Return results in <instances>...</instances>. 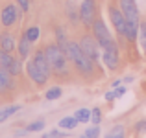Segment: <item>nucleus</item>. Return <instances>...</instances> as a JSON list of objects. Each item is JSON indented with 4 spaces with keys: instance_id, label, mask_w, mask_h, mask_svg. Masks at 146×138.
<instances>
[{
    "instance_id": "1",
    "label": "nucleus",
    "mask_w": 146,
    "mask_h": 138,
    "mask_svg": "<svg viewBox=\"0 0 146 138\" xmlns=\"http://www.w3.org/2000/svg\"><path fill=\"white\" fill-rule=\"evenodd\" d=\"M63 52H65V55H67V59L80 70V74H83V76H91V74H93V70H94V61L89 59V57L83 53V50L80 48V43L68 41Z\"/></svg>"
},
{
    "instance_id": "2",
    "label": "nucleus",
    "mask_w": 146,
    "mask_h": 138,
    "mask_svg": "<svg viewBox=\"0 0 146 138\" xmlns=\"http://www.w3.org/2000/svg\"><path fill=\"white\" fill-rule=\"evenodd\" d=\"M120 9L126 17V24H128V30H126V41L129 43H135V39L139 37V7H137L135 0H120Z\"/></svg>"
},
{
    "instance_id": "3",
    "label": "nucleus",
    "mask_w": 146,
    "mask_h": 138,
    "mask_svg": "<svg viewBox=\"0 0 146 138\" xmlns=\"http://www.w3.org/2000/svg\"><path fill=\"white\" fill-rule=\"evenodd\" d=\"M44 53H46V59L52 66V70L56 74H67V55H65L63 48H61L57 43H52V44H46L44 48Z\"/></svg>"
},
{
    "instance_id": "4",
    "label": "nucleus",
    "mask_w": 146,
    "mask_h": 138,
    "mask_svg": "<svg viewBox=\"0 0 146 138\" xmlns=\"http://www.w3.org/2000/svg\"><path fill=\"white\" fill-rule=\"evenodd\" d=\"M93 35H94V39L98 41L100 48H107V46L117 44V43H115V39H113V35H111V32L107 30L106 22H104L102 18H96V20H94V24H93Z\"/></svg>"
},
{
    "instance_id": "5",
    "label": "nucleus",
    "mask_w": 146,
    "mask_h": 138,
    "mask_svg": "<svg viewBox=\"0 0 146 138\" xmlns=\"http://www.w3.org/2000/svg\"><path fill=\"white\" fill-rule=\"evenodd\" d=\"M80 20L85 28H93L96 20V2L94 0H83L80 6Z\"/></svg>"
},
{
    "instance_id": "6",
    "label": "nucleus",
    "mask_w": 146,
    "mask_h": 138,
    "mask_svg": "<svg viewBox=\"0 0 146 138\" xmlns=\"http://www.w3.org/2000/svg\"><path fill=\"white\" fill-rule=\"evenodd\" d=\"M109 18H111V22H113L115 32L118 33V37L126 39V30H128V24H126V17H124V13H122L120 7L111 6L109 7Z\"/></svg>"
},
{
    "instance_id": "7",
    "label": "nucleus",
    "mask_w": 146,
    "mask_h": 138,
    "mask_svg": "<svg viewBox=\"0 0 146 138\" xmlns=\"http://www.w3.org/2000/svg\"><path fill=\"white\" fill-rule=\"evenodd\" d=\"M80 48L83 50V53H85L89 59H93V61H98V57H100V44H98V41L94 39V35L91 37V35H85V37H82V41H80Z\"/></svg>"
},
{
    "instance_id": "8",
    "label": "nucleus",
    "mask_w": 146,
    "mask_h": 138,
    "mask_svg": "<svg viewBox=\"0 0 146 138\" xmlns=\"http://www.w3.org/2000/svg\"><path fill=\"white\" fill-rule=\"evenodd\" d=\"M102 61L109 70H117L118 68V63H120V55H118V46L113 44V46H107L104 48L102 52Z\"/></svg>"
},
{
    "instance_id": "9",
    "label": "nucleus",
    "mask_w": 146,
    "mask_h": 138,
    "mask_svg": "<svg viewBox=\"0 0 146 138\" xmlns=\"http://www.w3.org/2000/svg\"><path fill=\"white\" fill-rule=\"evenodd\" d=\"M26 74H28V78L32 79L35 85H46V81L50 79L44 72H41L39 68L33 64V61H28V64H26Z\"/></svg>"
},
{
    "instance_id": "10",
    "label": "nucleus",
    "mask_w": 146,
    "mask_h": 138,
    "mask_svg": "<svg viewBox=\"0 0 146 138\" xmlns=\"http://www.w3.org/2000/svg\"><path fill=\"white\" fill-rule=\"evenodd\" d=\"M17 18H19V11H17V6H13V4H7L0 13V20H2V24L6 28L13 26L17 22Z\"/></svg>"
},
{
    "instance_id": "11",
    "label": "nucleus",
    "mask_w": 146,
    "mask_h": 138,
    "mask_svg": "<svg viewBox=\"0 0 146 138\" xmlns=\"http://www.w3.org/2000/svg\"><path fill=\"white\" fill-rule=\"evenodd\" d=\"M32 61H33V64H35V66L39 68L41 72H44V74L50 78V74H52V66H50V63H48V59H46V53H44V50H37Z\"/></svg>"
},
{
    "instance_id": "12",
    "label": "nucleus",
    "mask_w": 146,
    "mask_h": 138,
    "mask_svg": "<svg viewBox=\"0 0 146 138\" xmlns=\"http://www.w3.org/2000/svg\"><path fill=\"white\" fill-rule=\"evenodd\" d=\"M17 48H19V57H21V59H28V55H30V48H32V43L28 41L26 33L21 37V41H19Z\"/></svg>"
},
{
    "instance_id": "13",
    "label": "nucleus",
    "mask_w": 146,
    "mask_h": 138,
    "mask_svg": "<svg viewBox=\"0 0 146 138\" xmlns=\"http://www.w3.org/2000/svg\"><path fill=\"white\" fill-rule=\"evenodd\" d=\"M11 78H13V76H11L6 68L0 66V92L11 89V85H13V83H11Z\"/></svg>"
},
{
    "instance_id": "14",
    "label": "nucleus",
    "mask_w": 146,
    "mask_h": 138,
    "mask_svg": "<svg viewBox=\"0 0 146 138\" xmlns=\"http://www.w3.org/2000/svg\"><path fill=\"white\" fill-rule=\"evenodd\" d=\"M0 48L6 50V52H13V48H15L13 35H9V33H2V35H0Z\"/></svg>"
},
{
    "instance_id": "15",
    "label": "nucleus",
    "mask_w": 146,
    "mask_h": 138,
    "mask_svg": "<svg viewBox=\"0 0 146 138\" xmlns=\"http://www.w3.org/2000/svg\"><path fill=\"white\" fill-rule=\"evenodd\" d=\"M21 110V105H9V107H4V109H0V124L2 122H6L9 116H13L15 112H19Z\"/></svg>"
},
{
    "instance_id": "16",
    "label": "nucleus",
    "mask_w": 146,
    "mask_h": 138,
    "mask_svg": "<svg viewBox=\"0 0 146 138\" xmlns=\"http://www.w3.org/2000/svg\"><path fill=\"white\" fill-rule=\"evenodd\" d=\"M80 122L76 120V116H65L59 120V129H74Z\"/></svg>"
},
{
    "instance_id": "17",
    "label": "nucleus",
    "mask_w": 146,
    "mask_h": 138,
    "mask_svg": "<svg viewBox=\"0 0 146 138\" xmlns=\"http://www.w3.org/2000/svg\"><path fill=\"white\" fill-rule=\"evenodd\" d=\"M56 43L59 44L63 50H65V46H67V43H68L67 32H65V28H61V26H57V28H56Z\"/></svg>"
},
{
    "instance_id": "18",
    "label": "nucleus",
    "mask_w": 146,
    "mask_h": 138,
    "mask_svg": "<svg viewBox=\"0 0 146 138\" xmlns=\"http://www.w3.org/2000/svg\"><path fill=\"white\" fill-rule=\"evenodd\" d=\"M11 63H13V55H9V52H6V50L0 48V66L6 68V70H9Z\"/></svg>"
},
{
    "instance_id": "19",
    "label": "nucleus",
    "mask_w": 146,
    "mask_h": 138,
    "mask_svg": "<svg viewBox=\"0 0 146 138\" xmlns=\"http://www.w3.org/2000/svg\"><path fill=\"white\" fill-rule=\"evenodd\" d=\"M74 116H76V120H78L80 124H87V122L91 120V110L89 109H78L74 112Z\"/></svg>"
},
{
    "instance_id": "20",
    "label": "nucleus",
    "mask_w": 146,
    "mask_h": 138,
    "mask_svg": "<svg viewBox=\"0 0 146 138\" xmlns=\"http://www.w3.org/2000/svg\"><path fill=\"white\" fill-rule=\"evenodd\" d=\"M61 94H63V90H61V87H52V89L46 90V94H44V98L48 99V101H54V99L61 98Z\"/></svg>"
},
{
    "instance_id": "21",
    "label": "nucleus",
    "mask_w": 146,
    "mask_h": 138,
    "mask_svg": "<svg viewBox=\"0 0 146 138\" xmlns=\"http://www.w3.org/2000/svg\"><path fill=\"white\" fill-rule=\"evenodd\" d=\"M124 136H126V131H124L122 125H115V127L106 135V138H124Z\"/></svg>"
},
{
    "instance_id": "22",
    "label": "nucleus",
    "mask_w": 146,
    "mask_h": 138,
    "mask_svg": "<svg viewBox=\"0 0 146 138\" xmlns=\"http://www.w3.org/2000/svg\"><path fill=\"white\" fill-rule=\"evenodd\" d=\"M9 72L11 76H19L22 72V59H17V57H13V63H11V66H9Z\"/></svg>"
},
{
    "instance_id": "23",
    "label": "nucleus",
    "mask_w": 146,
    "mask_h": 138,
    "mask_svg": "<svg viewBox=\"0 0 146 138\" xmlns=\"http://www.w3.org/2000/svg\"><path fill=\"white\" fill-rule=\"evenodd\" d=\"M139 43H141L143 52L146 53V22H141L139 26Z\"/></svg>"
},
{
    "instance_id": "24",
    "label": "nucleus",
    "mask_w": 146,
    "mask_h": 138,
    "mask_svg": "<svg viewBox=\"0 0 146 138\" xmlns=\"http://www.w3.org/2000/svg\"><path fill=\"white\" fill-rule=\"evenodd\" d=\"M67 13H68V18H70L72 22H78L80 20V9H76V7L72 6V2L67 4Z\"/></svg>"
},
{
    "instance_id": "25",
    "label": "nucleus",
    "mask_w": 146,
    "mask_h": 138,
    "mask_svg": "<svg viewBox=\"0 0 146 138\" xmlns=\"http://www.w3.org/2000/svg\"><path fill=\"white\" fill-rule=\"evenodd\" d=\"M26 37H28V41L33 44L39 39V28H37V26H30V28L26 30Z\"/></svg>"
},
{
    "instance_id": "26",
    "label": "nucleus",
    "mask_w": 146,
    "mask_h": 138,
    "mask_svg": "<svg viewBox=\"0 0 146 138\" xmlns=\"http://www.w3.org/2000/svg\"><path fill=\"white\" fill-rule=\"evenodd\" d=\"M43 129H44V122L37 120V122H32V124L26 127V131L28 133H39V131H43Z\"/></svg>"
},
{
    "instance_id": "27",
    "label": "nucleus",
    "mask_w": 146,
    "mask_h": 138,
    "mask_svg": "<svg viewBox=\"0 0 146 138\" xmlns=\"http://www.w3.org/2000/svg\"><path fill=\"white\" fill-rule=\"evenodd\" d=\"M65 136H67V133H61L59 129H52V131L43 135V138H65Z\"/></svg>"
},
{
    "instance_id": "28",
    "label": "nucleus",
    "mask_w": 146,
    "mask_h": 138,
    "mask_svg": "<svg viewBox=\"0 0 146 138\" xmlns=\"http://www.w3.org/2000/svg\"><path fill=\"white\" fill-rule=\"evenodd\" d=\"M100 120H102V112H100L98 107H94V109L91 110V122H93V125H98Z\"/></svg>"
},
{
    "instance_id": "29",
    "label": "nucleus",
    "mask_w": 146,
    "mask_h": 138,
    "mask_svg": "<svg viewBox=\"0 0 146 138\" xmlns=\"http://www.w3.org/2000/svg\"><path fill=\"white\" fill-rule=\"evenodd\" d=\"M83 135H87L89 138H98L100 136V127H98V125H93V127L85 129V133H83Z\"/></svg>"
},
{
    "instance_id": "30",
    "label": "nucleus",
    "mask_w": 146,
    "mask_h": 138,
    "mask_svg": "<svg viewBox=\"0 0 146 138\" xmlns=\"http://www.w3.org/2000/svg\"><path fill=\"white\" fill-rule=\"evenodd\" d=\"M17 4H19V7H21L24 13L30 9V0H17Z\"/></svg>"
},
{
    "instance_id": "31",
    "label": "nucleus",
    "mask_w": 146,
    "mask_h": 138,
    "mask_svg": "<svg viewBox=\"0 0 146 138\" xmlns=\"http://www.w3.org/2000/svg\"><path fill=\"white\" fill-rule=\"evenodd\" d=\"M113 92H115V99H117V98H122V96L126 94V87H122V85H120V87H117V89H115Z\"/></svg>"
},
{
    "instance_id": "32",
    "label": "nucleus",
    "mask_w": 146,
    "mask_h": 138,
    "mask_svg": "<svg viewBox=\"0 0 146 138\" xmlns=\"http://www.w3.org/2000/svg\"><path fill=\"white\" fill-rule=\"evenodd\" d=\"M135 129H137L139 133H144V131H146V122H139V124L135 125Z\"/></svg>"
},
{
    "instance_id": "33",
    "label": "nucleus",
    "mask_w": 146,
    "mask_h": 138,
    "mask_svg": "<svg viewBox=\"0 0 146 138\" xmlns=\"http://www.w3.org/2000/svg\"><path fill=\"white\" fill-rule=\"evenodd\" d=\"M106 99H107V101H113V99H115V92L113 90L106 92Z\"/></svg>"
},
{
    "instance_id": "34",
    "label": "nucleus",
    "mask_w": 146,
    "mask_h": 138,
    "mask_svg": "<svg viewBox=\"0 0 146 138\" xmlns=\"http://www.w3.org/2000/svg\"><path fill=\"white\" fill-rule=\"evenodd\" d=\"M120 85H122V79H117V81H113V85H111V87L117 89V87H120Z\"/></svg>"
},
{
    "instance_id": "35",
    "label": "nucleus",
    "mask_w": 146,
    "mask_h": 138,
    "mask_svg": "<svg viewBox=\"0 0 146 138\" xmlns=\"http://www.w3.org/2000/svg\"><path fill=\"white\" fill-rule=\"evenodd\" d=\"M80 138H89V136H87V135H82V136H80Z\"/></svg>"
}]
</instances>
